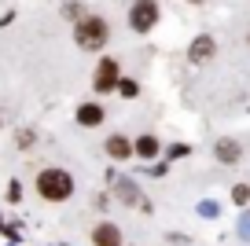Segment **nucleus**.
Returning a JSON list of instances; mask_svg holds the SVG:
<instances>
[{
    "label": "nucleus",
    "instance_id": "0eeeda50",
    "mask_svg": "<svg viewBox=\"0 0 250 246\" xmlns=\"http://www.w3.org/2000/svg\"><path fill=\"white\" fill-rule=\"evenodd\" d=\"M213 55V37H199L195 44H191V62H203Z\"/></svg>",
    "mask_w": 250,
    "mask_h": 246
},
{
    "label": "nucleus",
    "instance_id": "1a4fd4ad",
    "mask_svg": "<svg viewBox=\"0 0 250 246\" xmlns=\"http://www.w3.org/2000/svg\"><path fill=\"white\" fill-rule=\"evenodd\" d=\"M110 154H114V158H125V154H129V144H125V140L122 136H114V140H110Z\"/></svg>",
    "mask_w": 250,
    "mask_h": 246
},
{
    "label": "nucleus",
    "instance_id": "423d86ee",
    "mask_svg": "<svg viewBox=\"0 0 250 246\" xmlns=\"http://www.w3.org/2000/svg\"><path fill=\"white\" fill-rule=\"evenodd\" d=\"M217 158L225 162V165H235V162H239V144H235V140H221L217 144Z\"/></svg>",
    "mask_w": 250,
    "mask_h": 246
},
{
    "label": "nucleus",
    "instance_id": "f257e3e1",
    "mask_svg": "<svg viewBox=\"0 0 250 246\" xmlns=\"http://www.w3.org/2000/svg\"><path fill=\"white\" fill-rule=\"evenodd\" d=\"M37 191L48 202H62V199H70L74 180H70V173H62V169H44L37 177Z\"/></svg>",
    "mask_w": 250,
    "mask_h": 246
},
{
    "label": "nucleus",
    "instance_id": "f03ea898",
    "mask_svg": "<svg viewBox=\"0 0 250 246\" xmlns=\"http://www.w3.org/2000/svg\"><path fill=\"white\" fill-rule=\"evenodd\" d=\"M78 44L81 48H103L107 44V22L103 19H96V15H88V19H81L78 22Z\"/></svg>",
    "mask_w": 250,
    "mask_h": 246
},
{
    "label": "nucleus",
    "instance_id": "9d476101",
    "mask_svg": "<svg viewBox=\"0 0 250 246\" xmlns=\"http://www.w3.org/2000/svg\"><path fill=\"white\" fill-rule=\"evenodd\" d=\"M155 147H158L155 140H151V136H144L140 144H136V151H140V154H155Z\"/></svg>",
    "mask_w": 250,
    "mask_h": 246
},
{
    "label": "nucleus",
    "instance_id": "39448f33",
    "mask_svg": "<svg viewBox=\"0 0 250 246\" xmlns=\"http://www.w3.org/2000/svg\"><path fill=\"white\" fill-rule=\"evenodd\" d=\"M92 243L96 246H122V235H118L114 224H100V228L92 231Z\"/></svg>",
    "mask_w": 250,
    "mask_h": 246
},
{
    "label": "nucleus",
    "instance_id": "9b49d317",
    "mask_svg": "<svg viewBox=\"0 0 250 246\" xmlns=\"http://www.w3.org/2000/svg\"><path fill=\"white\" fill-rule=\"evenodd\" d=\"M247 199H250V187L239 184V187H235V202H247Z\"/></svg>",
    "mask_w": 250,
    "mask_h": 246
},
{
    "label": "nucleus",
    "instance_id": "6e6552de",
    "mask_svg": "<svg viewBox=\"0 0 250 246\" xmlns=\"http://www.w3.org/2000/svg\"><path fill=\"white\" fill-rule=\"evenodd\" d=\"M78 118H81V122H85V125H96V122H100V118H103V110L96 107V103H88V107H81V110H78Z\"/></svg>",
    "mask_w": 250,
    "mask_h": 246
},
{
    "label": "nucleus",
    "instance_id": "7ed1b4c3",
    "mask_svg": "<svg viewBox=\"0 0 250 246\" xmlns=\"http://www.w3.org/2000/svg\"><path fill=\"white\" fill-rule=\"evenodd\" d=\"M155 19H158V8L155 4H151V0H136L133 8H129V26H133V30H151V26H155Z\"/></svg>",
    "mask_w": 250,
    "mask_h": 246
},
{
    "label": "nucleus",
    "instance_id": "20e7f679",
    "mask_svg": "<svg viewBox=\"0 0 250 246\" xmlns=\"http://www.w3.org/2000/svg\"><path fill=\"white\" fill-rule=\"evenodd\" d=\"M114 85H118V62L114 59H103L100 70H96V88L107 92V88H114Z\"/></svg>",
    "mask_w": 250,
    "mask_h": 246
}]
</instances>
